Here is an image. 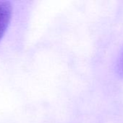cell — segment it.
Returning <instances> with one entry per match:
<instances>
[{
    "label": "cell",
    "instance_id": "6da1fadb",
    "mask_svg": "<svg viewBox=\"0 0 123 123\" xmlns=\"http://www.w3.org/2000/svg\"><path fill=\"white\" fill-rule=\"evenodd\" d=\"M12 15V6L9 1H0V40L4 35Z\"/></svg>",
    "mask_w": 123,
    "mask_h": 123
},
{
    "label": "cell",
    "instance_id": "7a4b0ae2",
    "mask_svg": "<svg viewBox=\"0 0 123 123\" xmlns=\"http://www.w3.org/2000/svg\"><path fill=\"white\" fill-rule=\"evenodd\" d=\"M120 68L123 71V55H122V58H121V61H120Z\"/></svg>",
    "mask_w": 123,
    "mask_h": 123
}]
</instances>
